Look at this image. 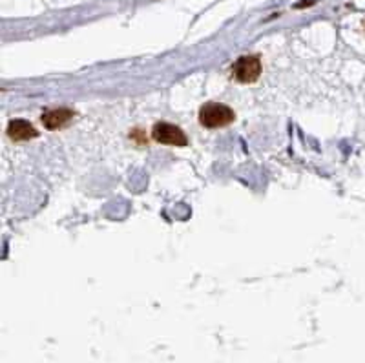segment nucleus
Wrapping results in <instances>:
<instances>
[{
	"instance_id": "obj_1",
	"label": "nucleus",
	"mask_w": 365,
	"mask_h": 363,
	"mask_svg": "<svg viewBox=\"0 0 365 363\" xmlns=\"http://www.w3.org/2000/svg\"><path fill=\"white\" fill-rule=\"evenodd\" d=\"M236 119L232 108L221 103H206L199 110V123L206 128H223Z\"/></svg>"
},
{
	"instance_id": "obj_2",
	"label": "nucleus",
	"mask_w": 365,
	"mask_h": 363,
	"mask_svg": "<svg viewBox=\"0 0 365 363\" xmlns=\"http://www.w3.org/2000/svg\"><path fill=\"white\" fill-rule=\"evenodd\" d=\"M232 75L237 82H243V84L256 82L262 75V62L256 55L240 57L232 65Z\"/></svg>"
},
{
	"instance_id": "obj_3",
	"label": "nucleus",
	"mask_w": 365,
	"mask_h": 363,
	"mask_svg": "<svg viewBox=\"0 0 365 363\" xmlns=\"http://www.w3.org/2000/svg\"><path fill=\"white\" fill-rule=\"evenodd\" d=\"M152 137L154 141L161 143V145H170V146H186L189 139L183 133V130L177 128L176 124L170 123H157L152 130Z\"/></svg>"
},
{
	"instance_id": "obj_4",
	"label": "nucleus",
	"mask_w": 365,
	"mask_h": 363,
	"mask_svg": "<svg viewBox=\"0 0 365 363\" xmlns=\"http://www.w3.org/2000/svg\"><path fill=\"white\" fill-rule=\"evenodd\" d=\"M73 119V111L69 108H53V110H46L40 117L43 124L47 130H59Z\"/></svg>"
},
{
	"instance_id": "obj_5",
	"label": "nucleus",
	"mask_w": 365,
	"mask_h": 363,
	"mask_svg": "<svg viewBox=\"0 0 365 363\" xmlns=\"http://www.w3.org/2000/svg\"><path fill=\"white\" fill-rule=\"evenodd\" d=\"M37 135H39V132L35 130V126L30 121L13 119L8 126V137L9 139H13V141L24 143L30 141V139H35Z\"/></svg>"
}]
</instances>
